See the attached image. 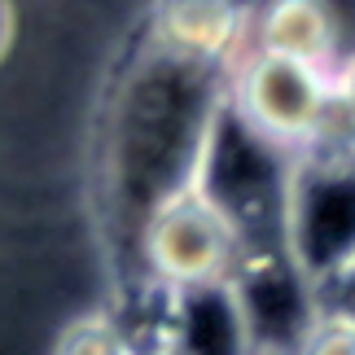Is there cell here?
I'll use <instances>...</instances> for the list:
<instances>
[{"mask_svg": "<svg viewBox=\"0 0 355 355\" xmlns=\"http://www.w3.org/2000/svg\"><path fill=\"white\" fill-rule=\"evenodd\" d=\"M220 105L224 75L145 40V53L114 88L105 114V193L132 241L149 211L193 189Z\"/></svg>", "mask_w": 355, "mask_h": 355, "instance_id": "cell-1", "label": "cell"}, {"mask_svg": "<svg viewBox=\"0 0 355 355\" xmlns=\"http://www.w3.org/2000/svg\"><path fill=\"white\" fill-rule=\"evenodd\" d=\"M281 250L307 285L355 259V136L343 123L290 158Z\"/></svg>", "mask_w": 355, "mask_h": 355, "instance_id": "cell-2", "label": "cell"}, {"mask_svg": "<svg viewBox=\"0 0 355 355\" xmlns=\"http://www.w3.org/2000/svg\"><path fill=\"white\" fill-rule=\"evenodd\" d=\"M224 97H228V110L245 128L290 158L311 149L338 123L334 75L285 62V58H268V53H254V49L228 71Z\"/></svg>", "mask_w": 355, "mask_h": 355, "instance_id": "cell-3", "label": "cell"}, {"mask_svg": "<svg viewBox=\"0 0 355 355\" xmlns=\"http://www.w3.org/2000/svg\"><path fill=\"white\" fill-rule=\"evenodd\" d=\"M241 241L233 224L211 207L198 189L167 198L136 233V263H141L149 290L184 294L228 285L241 268Z\"/></svg>", "mask_w": 355, "mask_h": 355, "instance_id": "cell-4", "label": "cell"}, {"mask_svg": "<svg viewBox=\"0 0 355 355\" xmlns=\"http://www.w3.org/2000/svg\"><path fill=\"white\" fill-rule=\"evenodd\" d=\"M254 0H158L149 18V44L224 75L250 53Z\"/></svg>", "mask_w": 355, "mask_h": 355, "instance_id": "cell-5", "label": "cell"}, {"mask_svg": "<svg viewBox=\"0 0 355 355\" xmlns=\"http://www.w3.org/2000/svg\"><path fill=\"white\" fill-rule=\"evenodd\" d=\"M250 49L311 66V71L324 75H334L343 66V44H338L324 0H254Z\"/></svg>", "mask_w": 355, "mask_h": 355, "instance_id": "cell-6", "label": "cell"}, {"mask_svg": "<svg viewBox=\"0 0 355 355\" xmlns=\"http://www.w3.org/2000/svg\"><path fill=\"white\" fill-rule=\"evenodd\" d=\"M53 355H141V347L110 311H92L66 324Z\"/></svg>", "mask_w": 355, "mask_h": 355, "instance_id": "cell-7", "label": "cell"}, {"mask_svg": "<svg viewBox=\"0 0 355 355\" xmlns=\"http://www.w3.org/2000/svg\"><path fill=\"white\" fill-rule=\"evenodd\" d=\"M294 355H355V320L338 311H316Z\"/></svg>", "mask_w": 355, "mask_h": 355, "instance_id": "cell-8", "label": "cell"}, {"mask_svg": "<svg viewBox=\"0 0 355 355\" xmlns=\"http://www.w3.org/2000/svg\"><path fill=\"white\" fill-rule=\"evenodd\" d=\"M334 110H338V123L355 136V53L334 71Z\"/></svg>", "mask_w": 355, "mask_h": 355, "instance_id": "cell-9", "label": "cell"}, {"mask_svg": "<svg viewBox=\"0 0 355 355\" xmlns=\"http://www.w3.org/2000/svg\"><path fill=\"white\" fill-rule=\"evenodd\" d=\"M13 44V0H0V58Z\"/></svg>", "mask_w": 355, "mask_h": 355, "instance_id": "cell-10", "label": "cell"}]
</instances>
